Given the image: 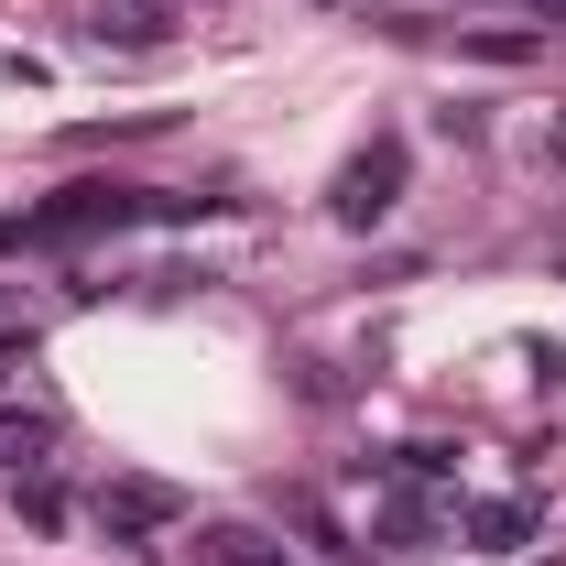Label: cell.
Wrapping results in <instances>:
<instances>
[{"label":"cell","mask_w":566,"mask_h":566,"mask_svg":"<svg viewBox=\"0 0 566 566\" xmlns=\"http://www.w3.org/2000/svg\"><path fill=\"white\" fill-rule=\"evenodd\" d=\"M120 229H153V186H55L44 208H11L0 218V251H76V240H120Z\"/></svg>","instance_id":"cell-1"},{"label":"cell","mask_w":566,"mask_h":566,"mask_svg":"<svg viewBox=\"0 0 566 566\" xmlns=\"http://www.w3.org/2000/svg\"><path fill=\"white\" fill-rule=\"evenodd\" d=\"M403 175H415L403 132H370L349 164H338V186H327V218H338V229H381V218L403 208Z\"/></svg>","instance_id":"cell-2"},{"label":"cell","mask_w":566,"mask_h":566,"mask_svg":"<svg viewBox=\"0 0 566 566\" xmlns=\"http://www.w3.org/2000/svg\"><path fill=\"white\" fill-rule=\"evenodd\" d=\"M87 512H98L109 545H132V556H142V545H164V534L186 523V491H175V480H98Z\"/></svg>","instance_id":"cell-3"},{"label":"cell","mask_w":566,"mask_h":566,"mask_svg":"<svg viewBox=\"0 0 566 566\" xmlns=\"http://www.w3.org/2000/svg\"><path fill=\"white\" fill-rule=\"evenodd\" d=\"M447 523H458V512H447L436 491H415V480H392V469H381V545H392V556H415V545H436Z\"/></svg>","instance_id":"cell-4"},{"label":"cell","mask_w":566,"mask_h":566,"mask_svg":"<svg viewBox=\"0 0 566 566\" xmlns=\"http://www.w3.org/2000/svg\"><path fill=\"white\" fill-rule=\"evenodd\" d=\"M458 534H469V545H480V556H523V545H534V501H458Z\"/></svg>","instance_id":"cell-5"},{"label":"cell","mask_w":566,"mask_h":566,"mask_svg":"<svg viewBox=\"0 0 566 566\" xmlns=\"http://www.w3.org/2000/svg\"><path fill=\"white\" fill-rule=\"evenodd\" d=\"M44 458H55V415H0V469L11 480H44Z\"/></svg>","instance_id":"cell-6"},{"label":"cell","mask_w":566,"mask_h":566,"mask_svg":"<svg viewBox=\"0 0 566 566\" xmlns=\"http://www.w3.org/2000/svg\"><path fill=\"white\" fill-rule=\"evenodd\" d=\"M197 566H294L283 545H262V534H240V523H218L208 545H197Z\"/></svg>","instance_id":"cell-7"},{"label":"cell","mask_w":566,"mask_h":566,"mask_svg":"<svg viewBox=\"0 0 566 566\" xmlns=\"http://www.w3.org/2000/svg\"><path fill=\"white\" fill-rule=\"evenodd\" d=\"M22 370H33V327H0V392H11Z\"/></svg>","instance_id":"cell-8"},{"label":"cell","mask_w":566,"mask_h":566,"mask_svg":"<svg viewBox=\"0 0 566 566\" xmlns=\"http://www.w3.org/2000/svg\"><path fill=\"white\" fill-rule=\"evenodd\" d=\"M545 153H556V164H566V109H556V120H545Z\"/></svg>","instance_id":"cell-9"}]
</instances>
